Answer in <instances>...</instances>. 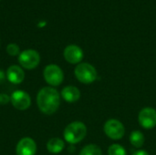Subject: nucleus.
<instances>
[{"label": "nucleus", "instance_id": "2", "mask_svg": "<svg viewBox=\"0 0 156 155\" xmlns=\"http://www.w3.org/2000/svg\"><path fill=\"white\" fill-rule=\"evenodd\" d=\"M87 135V127L81 122H73L68 124L64 130V140L69 144L80 143Z\"/></svg>", "mask_w": 156, "mask_h": 155}, {"label": "nucleus", "instance_id": "21", "mask_svg": "<svg viewBox=\"0 0 156 155\" xmlns=\"http://www.w3.org/2000/svg\"></svg>", "mask_w": 156, "mask_h": 155}, {"label": "nucleus", "instance_id": "10", "mask_svg": "<svg viewBox=\"0 0 156 155\" xmlns=\"http://www.w3.org/2000/svg\"><path fill=\"white\" fill-rule=\"evenodd\" d=\"M64 58L70 64H80L84 57L82 49L77 45H69L63 51Z\"/></svg>", "mask_w": 156, "mask_h": 155}, {"label": "nucleus", "instance_id": "8", "mask_svg": "<svg viewBox=\"0 0 156 155\" xmlns=\"http://www.w3.org/2000/svg\"><path fill=\"white\" fill-rule=\"evenodd\" d=\"M138 122L144 129L150 130L154 128L156 126V111L151 107L142 109L138 115Z\"/></svg>", "mask_w": 156, "mask_h": 155}, {"label": "nucleus", "instance_id": "16", "mask_svg": "<svg viewBox=\"0 0 156 155\" xmlns=\"http://www.w3.org/2000/svg\"><path fill=\"white\" fill-rule=\"evenodd\" d=\"M108 154L109 155H127V152L124 149V147H122L120 144L114 143L112 144L109 149H108Z\"/></svg>", "mask_w": 156, "mask_h": 155}, {"label": "nucleus", "instance_id": "7", "mask_svg": "<svg viewBox=\"0 0 156 155\" xmlns=\"http://www.w3.org/2000/svg\"><path fill=\"white\" fill-rule=\"evenodd\" d=\"M10 103L18 111H26L31 105V97L24 90H15L10 95Z\"/></svg>", "mask_w": 156, "mask_h": 155}, {"label": "nucleus", "instance_id": "1", "mask_svg": "<svg viewBox=\"0 0 156 155\" xmlns=\"http://www.w3.org/2000/svg\"><path fill=\"white\" fill-rule=\"evenodd\" d=\"M37 104L39 111L47 115L55 113L60 105V95L53 87H44L37 95Z\"/></svg>", "mask_w": 156, "mask_h": 155}, {"label": "nucleus", "instance_id": "11", "mask_svg": "<svg viewBox=\"0 0 156 155\" xmlns=\"http://www.w3.org/2000/svg\"><path fill=\"white\" fill-rule=\"evenodd\" d=\"M6 79L12 84H20L25 79L24 69L18 65H11L5 72Z\"/></svg>", "mask_w": 156, "mask_h": 155}, {"label": "nucleus", "instance_id": "12", "mask_svg": "<svg viewBox=\"0 0 156 155\" xmlns=\"http://www.w3.org/2000/svg\"><path fill=\"white\" fill-rule=\"evenodd\" d=\"M61 97L65 101L69 103H74L80 100V91L75 86H66L61 90Z\"/></svg>", "mask_w": 156, "mask_h": 155}, {"label": "nucleus", "instance_id": "9", "mask_svg": "<svg viewBox=\"0 0 156 155\" xmlns=\"http://www.w3.org/2000/svg\"><path fill=\"white\" fill-rule=\"evenodd\" d=\"M37 153V143L30 137H24L16 144V155H35Z\"/></svg>", "mask_w": 156, "mask_h": 155}, {"label": "nucleus", "instance_id": "6", "mask_svg": "<svg viewBox=\"0 0 156 155\" xmlns=\"http://www.w3.org/2000/svg\"><path fill=\"white\" fill-rule=\"evenodd\" d=\"M103 132L108 138L118 141L124 136L125 128L120 121L116 119H110L104 123Z\"/></svg>", "mask_w": 156, "mask_h": 155}, {"label": "nucleus", "instance_id": "20", "mask_svg": "<svg viewBox=\"0 0 156 155\" xmlns=\"http://www.w3.org/2000/svg\"><path fill=\"white\" fill-rule=\"evenodd\" d=\"M6 78V76H5V73L3 71V70H1L0 69V83H2L4 80H5V79Z\"/></svg>", "mask_w": 156, "mask_h": 155}, {"label": "nucleus", "instance_id": "3", "mask_svg": "<svg viewBox=\"0 0 156 155\" xmlns=\"http://www.w3.org/2000/svg\"><path fill=\"white\" fill-rule=\"evenodd\" d=\"M74 74L76 79L83 84H91L98 78L96 69L86 62L78 64L74 69Z\"/></svg>", "mask_w": 156, "mask_h": 155}, {"label": "nucleus", "instance_id": "15", "mask_svg": "<svg viewBox=\"0 0 156 155\" xmlns=\"http://www.w3.org/2000/svg\"><path fill=\"white\" fill-rule=\"evenodd\" d=\"M80 155H102V151L96 144H88L81 149Z\"/></svg>", "mask_w": 156, "mask_h": 155}, {"label": "nucleus", "instance_id": "13", "mask_svg": "<svg viewBox=\"0 0 156 155\" xmlns=\"http://www.w3.org/2000/svg\"><path fill=\"white\" fill-rule=\"evenodd\" d=\"M65 148V143L60 138H51L47 143V150L52 154H58L61 153Z\"/></svg>", "mask_w": 156, "mask_h": 155}, {"label": "nucleus", "instance_id": "14", "mask_svg": "<svg viewBox=\"0 0 156 155\" xmlns=\"http://www.w3.org/2000/svg\"><path fill=\"white\" fill-rule=\"evenodd\" d=\"M130 143L131 144L137 149H140L144 144V135L140 131H133L130 134Z\"/></svg>", "mask_w": 156, "mask_h": 155}, {"label": "nucleus", "instance_id": "19", "mask_svg": "<svg viewBox=\"0 0 156 155\" xmlns=\"http://www.w3.org/2000/svg\"><path fill=\"white\" fill-rule=\"evenodd\" d=\"M132 155H149V153L144 150H138V151L134 152Z\"/></svg>", "mask_w": 156, "mask_h": 155}, {"label": "nucleus", "instance_id": "5", "mask_svg": "<svg viewBox=\"0 0 156 155\" xmlns=\"http://www.w3.org/2000/svg\"><path fill=\"white\" fill-rule=\"evenodd\" d=\"M18 63L22 69H34L40 63V55L37 50L26 49L18 55Z\"/></svg>", "mask_w": 156, "mask_h": 155}, {"label": "nucleus", "instance_id": "18", "mask_svg": "<svg viewBox=\"0 0 156 155\" xmlns=\"http://www.w3.org/2000/svg\"><path fill=\"white\" fill-rule=\"evenodd\" d=\"M10 102V96L5 93H0V105H6Z\"/></svg>", "mask_w": 156, "mask_h": 155}, {"label": "nucleus", "instance_id": "4", "mask_svg": "<svg viewBox=\"0 0 156 155\" xmlns=\"http://www.w3.org/2000/svg\"><path fill=\"white\" fill-rule=\"evenodd\" d=\"M43 77L45 81L53 88L59 86L64 80L63 70L56 64L47 65L43 70Z\"/></svg>", "mask_w": 156, "mask_h": 155}, {"label": "nucleus", "instance_id": "17", "mask_svg": "<svg viewBox=\"0 0 156 155\" xmlns=\"http://www.w3.org/2000/svg\"><path fill=\"white\" fill-rule=\"evenodd\" d=\"M6 52H7V54L9 56H12V57L18 56L20 54V48H19V47L16 44L10 43L6 47Z\"/></svg>", "mask_w": 156, "mask_h": 155}]
</instances>
